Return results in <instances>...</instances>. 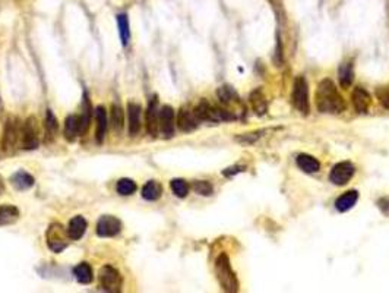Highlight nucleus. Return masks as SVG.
I'll list each match as a JSON object with an SVG mask.
<instances>
[{
    "instance_id": "obj_7",
    "label": "nucleus",
    "mask_w": 389,
    "mask_h": 293,
    "mask_svg": "<svg viewBox=\"0 0 389 293\" xmlns=\"http://www.w3.org/2000/svg\"><path fill=\"white\" fill-rule=\"evenodd\" d=\"M40 144V131L37 119L30 116L22 125V132H21V145L24 150H35L38 148Z\"/></svg>"
},
{
    "instance_id": "obj_36",
    "label": "nucleus",
    "mask_w": 389,
    "mask_h": 293,
    "mask_svg": "<svg viewBox=\"0 0 389 293\" xmlns=\"http://www.w3.org/2000/svg\"><path fill=\"white\" fill-rule=\"evenodd\" d=\"M377 207H379V210H380L385 216H389V197L380 198V200L377 201Z\"/></svg>"
},
{
    "instance_id": "obj_30",
    "label": "nucleus",
    "mask_w": 389,
    "mask_h": 293,
    "mask_svg": "<svg viewBox=\"0 0 389 293\" xmlns=\"http://www.w3.org/2000/svg\"><path fill=\"white\" fill-rule=\"evenodd\" d=\"M353 76H354V72H353L351 62L341 65V68H339V84L342 85V88H348L351 85Z\"/></svg>"
},
{
    "instance_id": "obj_23",
    "label": "nucleus",
    "mask_w": 389,
    "mask_h": 293,
    "mask_svg": "<svg viewBox=\"0 0 389 293\" xmlns=\"http://www.w3.org/2000/svg\"><path fill=\"white\" fill-rule=\"evenodd\" d=\"M250 104H252V109H253L256 115L262 116V115H265V113H267V110H268V104H267L265 95H264V92L261 91V88H257V89L252 91V94H250Z\"/></svg>"
},
{
    "instance_id": "obj_21",
    "label": "nucleus",
    "mask_w": 389,
    "mask_h": 293,
    "mask_svg": "<svg viewBox=\"0 0 389 293\" xmlns=\"http://www.w3.org/2000/svg\"><path fill=\"white\" fill-rule=\"evenodd\" d=\"M357 200H358L357 190H348V192L342 193L338 200H337L335 207H337V210L341 211V213H345V211H348V210H351V208L354 207Z\"/></svg>"
},
{
    "instance_id": "obj_26",
    "label": "nucleus",
    "mask_w": 389,
    "mask_h": 293,
    "mask_svg": "<svg viewBox=\"0 0 389 293\" xmlns=\"http://www.w3.org/2000/svg\"><path fill=\"white\" fill-rule=\"evenodd\" d=\"M73 274L76 280L82 284H89L92 281V268L88 262H81L73 268Z\"/></svg>"
},
{
    "instance_id": "obj_19",
    "label": "nucleus",
    "mask_w": 389,
    "mask_h": 293,
    "mask_svg": "<svg viewBox=\"0 0 389 293\" xmlns=\"http://www.w3.org/2000/svg\"><path fill=\"white\" fill-rule=\"evenodd\" d=\"M95 121H97V142L101 144L105 138V132H107V112L104 109V106H97L95 107Z\"/></svg>"
},
{
    "instance_id": "obj_33",
    "label": "nucleus",
    "mask_w": 389,
    "mask_h": 293,
    "mask_svg": "<svg viewBox=\"0 0 389 293\" xmlns=\"http://www.w3.org/2000/svg\"><path fill=\"white\" fill-rule=\"evenodd\" d=\"M217 94H218V99H220V102L222 104L236 103L237 100H238L236 91L231 86H221Z\"/></svg>"
},
{
    "instance_id": "obj_24",
    "label": "nucleus",
    "mask_w": 389,
    "mask_h": 293,
    "mask_svg": "<svg viewBox=\"0 0 389 293\" xmlns=\"http://www.w3.org/2000/svg\"><path fill=\"white\" fill-rule=\"evenodd\" d=\"M19 219V210L15 206L3 204L0 206V226L14 224Z\"/></svg>"
},
{
    "instance_id": "obj_35",
    "label": "nucleus",
    "mask_w": 389,
    "mask_h": 293,
    "mask_svg": "<svg viewBox=\"0 0 389 293\" xmlns=\"http://www.w3.org/2000/svg\"><path fill=\"white\" fill-rule=\"evenodd\" d=\"M376 95H377L380 104H382L386 110H389V88H380V89H377V91H376Z\"/></svg>"
},
{
    "instance_id": "obj_25",
    "label": "nucleus",
    "mask_w": 389,
    "mask_h": 293,
    "mask_svg": "<svg viewBox=\"0 0 389 293\" xmlns=\"http://www.w3.org/2000/svg\"><path fill=\"white\" fill-rule=\"evenodd\" d=\"M81 116H79V123H81V135H85L89 123H91V116H92V107L91 103L88 100V95L84 94V102H82V107H81Z\"/></svg>"
},
{
    "instance_id": "obj_3",
    "label": "nucleus",
    "mask_w": 389,
    "mask_h": 293,
    "mask_svg": "<svg viewBox=\"0 0 389 293\" xmlns=\"http://www.w3.org/2000/svg\"><path fill=\"white\" fill-rule=\"evenodd\" d=\"M193 113L198 118V121L202 122H227L233 121L236 118L230 112H227L224 109H220V107H215V106L208 103L206 100H202L201 103L198 104L195 107Z\"/></svg>"
},
{
    "instance_id": "obj_18",
    "label": "nucleus",
    "mask_w": 389,
    "mask_h": 293,
    "mask_svg": "<svg viewBox=\"0 0 389 293\" xmlns=\"http://www.w3.org/2000/svg\"><path fill=\"white\" fill-rule=\"evenodd\" d=\"M11 182H12V185H14L18 190H27L34 186L35 179L30 173L24 172V170H19V172H17L15 174H12Z\"/></svg>"
},
{
    "instance_id": "obj_32",
    "label": "nucleus",
    "mask_w": 389,
    "mask_h": 293,
    "mask_svg": "<svg viewBox=\"0 0 389 293\" xmlns=\"http://www.w3.org/2000/svg\"><path fill=\"white\" fill-rule=\"evenodd\" d=\"M170 188L173 190V193L179 198H185L189 193V185L183 179H173L170 182Z\"/></svg>"
},
{
    "instance_id": "obj_22",
    "label": "nucleus",
    "mask_w": 389,
    "mask_h": 293,
    "mask_svg": "<svg viewBox=\"0 0 389 293\" xmlns=\"http://www.w3.org/2000/svg\"><path fill=\"white\" fill-rule=\"evenodd\" d=\"M163 195V186L157 180H148L142 188V197L147 201H157Z\"/></svg>"
},
{
    "instance_id": "obj_10",
    "label": "nucleus",
    "mask_w": 389,
    "mask_h": 293,
    "mask_svg": "<svg viewBox=\"0 0 389 293\" xmlns=\"http://www.w3.org/2000/svg\"><path fill=\"white\" fill-rule=\"evenodd\" d=\"M121 223L113 216H102L97 223V235L100 238H113L120 233Z\"/></svg>"
},
{
    "instance_id": "obj_29",
    "label": "nucleus",
    "mask_w": 389,
    "mask_h": 293,
    "mask_svg": "<svg viewBox=\"0 0 389 293\" xmlns=\"http://www.w3.org/2000/svg\"><path fill=\"white\" fill-rule=\"evenodd\" d=\"M118 25V33H120V38H121V44L127 46L129 38H131V30H129V19L126 14H118L116 17Z\"/></svg>"
},
{
    "instance_id": "obj_12",
    "label": "nucleus",
    "mask_w": 389,
    "mask_h": 293,
    "mask_svg": "<svg viewBox=\"0 0 389 293\" xmlns=\"http://www.w3.org/2000/svg\"><path fill=\"white\" fill-rule=\"evenodd\" d=\"M160 132L167 139L174 135V110L170 106L160 109Z\"/></svg>"
},
{
    "instance_id": "obj_17",
    "label": "nucleus",
    "mask_w": 389,
    "mask_h": 293,
    "mask_svg": "<svg viewBox=\"0 0 389 293\" xmlns=\"http://www.w3.org/2000/svg\"><path fill=\"white\" fill-rule=\"evenodd\" d=\"M81 135V123H79V116L70 115L65 121V138L69 142H73L75 139Z\"/></svg>"
},
{
    "instance_id": "obj_20",
    "label": "nucleus",
    "mask_w": 389,
    "mask_h": 293,
    "mask_svg": "<svg viewBox=\"0 0 389 293\" xmlns=\"http://www.w3.org/2000/svg\"><path fill=\"white\" fill-rule=\"evenodd\" d=\"M296 163H297L299 169L303 170L305 173H316L319 172V169H321V163H319L315 157H312V155H297Z\"/></svg>"
},
{
    "instance_id": "obj_9",
    "label": "nucleus",
    "mask_w": 389,
    "mask_h": 293,
    "mask_svg": "<svg viewBox=\"0 0 389 293\" xmlns=\"http://www.w3.org/2000/svg\"><path fill=\"white\" fill-rule=\"evenodd\" d=\"M145 125H147L148 135L155 138L160 132V107H158L157 97H153V100L148 104L147 115H145Z\"/></svg>"
},
{
    "instance_id": "obj_13",
    "label": "nucleus",
    "mask_w": 389,
    "mask_h": 293,
    "mask_svg": "<svg viewBox=\"0 0 389 293\" xmlns=\"http://www.w3.org/2000/svg\"><path fill=\"white\" fill-rule=\"evenodd\" d=\"M351 102H353V106L357 110V113H367L369 109H370V104H372V100H370V95L366 89H363L361 86H357L354 88L353 94H351Z\"/></svg>"
},
{
    "instance_id": "obj_15",
    "label": "nucleus",
    "mask_w": 389,
    "mask_h": 293,
    "mask_svg": "<svg viewBox=\"0 0 389 293\" xmlns=\"http://www.w3.org/2000/svg\"><path fill=\"white\" fill-rule=\"evenodd\" d=\"M198 118L195 116L193 112L187 109H180L177 115V126L182 132H192L198 128Z\"/></svg>"
},
{
    "instance_id": "obj_34",
    "label": "nucleus",
    "mask_w": 389,
    "mask_h": 293,
    "mask_svg": "<svg viewBox=\"0 0 389 293\" xmlns=\"http://www.w3.org/2000/svg\"><path fill=\"white\" fill-rule=\"evenodd\" d=\"M193 190L196 192V193H199V195H203V197H209V195H212V185L209 183V182H206V180H196L195 183H193Z\"/></svg>"
},
{
    "instance_id": "obj_4",
    "label": "nucleus",
    "mask_w": 389,
    "mask_h": 293,
    "mask_svg": "<svg viewBox=\"0 0 389 293\" xmlns=\"http://www.w3.org/2000/svg\"><path fill=\"white\" fill-rule=\"evenodd\" d=\"M291 103L297 112H300L303 116L309 115L310 106H309V86L303 76H299L294 79L293 92H291Z\"/></svg>"
},
{
    "instance_id": "obj_28",
    "label": "nucleus",
    "mask_w": 389,
    "mask_h": 293,
    "mask_svg": "<svg viewBox=\"0 0 389 293\" xmlns=\"http://www.w3.org/2000/svg\"><path fill=\"white\" fill-rule=\"evenodd\" d=\"M44 126H46V134H47V142H50L51 139L56 137L57 131H59V123L57 119L54 116V113L51 112L50 109L46 112V119H44Z\"/></svg>"
},
{
    "instance_id": "obj_14",
    "label": "nucleus",
    "mask_w": 389,
    "mask_h": 293,
    "mask_svg": "<svg viewBox=\"0 0 389 293\" xmlns=\"http://www.w3.org/2000/svg\"><path fill=\"white\" fill-rule=\"evenodd\" d=\"M19 122L17 119H9L8 123H6V128H5V138H3V147L5 150H9L12 147H15L18 138L22 132V126L19 128L18 125Z\"/></svg>"
},
{
    "instance_id": "obj_2",
    "label": "nucleus",
    "mask_w": 389,
    "mask_h": 293,
    "mask_svg": "<svg viewBox=\"0 0 389 293\" xmlns=\"http://www.w3.org/2000/svg\"><path fill=\"white\" fill-rule=\"evenodd\" d=\"M215 274L222 290L231 293L238 290V280L230 265V259L225 254H221L215 261Z\"/></svg>"
},
{
    "instance_id": "obj_16",
    "label": "nucleus",
    "mask_w": 389,
    "mask_h": 293,
    "mask_svg": "<svg viewBox=\"0 0 389 293\" xmlns=\"http://www.w3.org/2000/svg\"><path fill=\"white\" fill-rule=\"evenodd\" d=\"M86 227H88V223L85 220L82 216H75L70 222H69L68 226V235L70 241H79L86 232Z\"/></svg>"
},
{
    "instance_id": "obj_6",
    "label": "nucleus",
    "mask_w": 389,
    "mask_h": 293,
    "mask_svg": "<svg viewBox=\"0 0 389 293\" xmlns=\"http://www.w3.org/2000/svg\"><path fill=\"white\" fill-rule=\"evenodd\" d=\"M100 287L105 292L116 293L121 290L123 286V277L120 276L118 270L111 265H104L100 268Z\"/></svg>"
},
{
    "instance_id": "obj_1",
    "label": "nucleus",
    "mask_w": 389,
    "mask_h": 293,
    "mask_svg": "<svg viewBox=\"0 0 389 293\" xmlns=\"http://www.w3.org/2000/svg\"><path fill=\"white\" fill-rule=\"evenodd\" d=\"M316 106L321 113L339 115L345 110V102L331 79H323L316 89Z\"/></svg>"
},
{
    "instance_id": "obj_37",
    "label": "nucleus",
    "mask_w": 389,
    "mask_h": 293,
    "mask_svg": "<svg viewBox=\"0 0 389 293\" xmlns=\"http://www.w3.org/2000/svg\"><path fill=\"white\" fill-rule=\"evenodd\" d=\"M3 190H5V183H3V179H2V176H0V195L3 193Z\"/></svg>"
},
{
    "instance_id": "obj_11",
    "label": "nucleus",
    "mask_w": 389,
    "mask_h": 293,
    "mask_svg": "<svg viewBox=\"0 0 389 293\" xmlns=\"http://www.w3.org/2000/svg\"><path fill=\"white\" fill-rule=\"evenodd\" d=\"M142 128V107L138 103L127 104V131L131 137H136Z\"/></svg>"
},
{
    "instance_id": "obj_27",
    "label": "nucleus",
    "mask_w": 389,
    "mask_h": 293,
    "mask_svg": "<svg viewBox=\"0 0 389 293\" xmlns=\"http://www.w3.org/2000/svg\"><path fill=\"white\" fill-rule=\"evenodd\" d=\"M110 119H111L113 129H114L116 132H121L123 128H124V112H123V109L120 107V104H111V115H110Z\"/></svg>"
},
{
    "instance_id": "obj_5",
    "label": "nucleus",
    "mask_w": 389,
    "mask_h": 293,
    "mask_svg": "<svg viewBox=\"0 0 389 293\" xmlns=\"http://www.w3.org/2000/svg\"><path fill=\"white\" fill-rule=\"evenodd\" d=\"M46 241L54 254H60L69 245L68 230L60 223H51L46 233Z\"/></svg>"
},
{
    "instance_id": "obj_8",
    "label": "nucleus",
    "mask_w": 389,
    "mask_h": 293,
    "mask_svg": "<svg viewBox=\"0 0 389 293\" xmlns=\"http://www.w3.org/2000/svg\"><path fill=\"white\" fill-rule=\"evenodd\" d=\"M354 172L355 167L351 163H348V161L338 163L332 167V170L329 173V180L337 186H342L351 180V177L354 176Z\"/></svg>"
},
{
    "instance_id": "obj_31",
    "label": "nucleus",
    "mask_w": 389,
    "mask_h": 293,
    "mask_svg": "<svg viewBox=\"0 0 389 293\" xmlns=\"http://www.w3.org/2000/svg\"><path fill=\"white\" fill-rule=\"evenodd\" d=\"M116 189L120 195H123V197H127V195H134L138 189V186H136V183L132 180V179H120L117 182V185H116Z\"/></svg>"
}]
</instances>
